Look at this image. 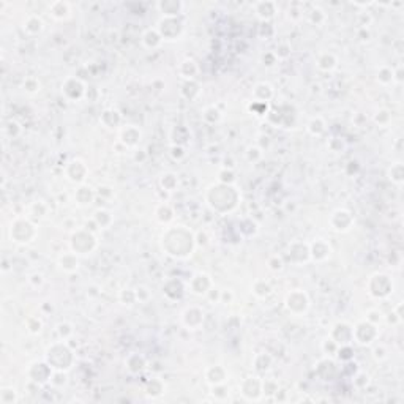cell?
Segmentation results:
<instances>
[{"mask_svg": "<svg viewBox=\"0 0 404 404\" xmlns=\"http://www.w3.org/2000/svg\"><path fill=\"white\" fill-rule=\"evenodd\" d=\"M373 354H374V359H376V360H384V359H387V349H385V347H384L382 344L376 346V347H374V351H373Z\"/></svg>", "mask_w": 404, "mask_h": 404, "instance_id": "46", "label": "cell"}, {"mask_svg": "<svg viewBox=\"0 0 404 404\" xmlns=\"http://www.w3.org/2000/svg\"><path fill=\"white\" fill-rule=\"evenodd\" d=\"M43 328V322L38 318H29L27 319V330L32 335H38Z\"/></svg>", "mask_w": 404, "mask_h": 404, "instance_id": "39", "label": "cell"}, {"mask_svg": "<svg viewBox=\"0 0 404 404\" xmlns=\"http://www.w3.org/2000/svg\"><path fill=\"white\" fill-rule=\"evenodd\" d=\"M308 131L313 136H322L325 133V122L322 117H313L308 123Z\"/></svg>", "mask_w": 404, "mask_h": 404, "instance_id": "31", "label": "cell"}, {"mask_svg": "<svg viewBox=\"0 0 404 404\" xmlns=\"http://www.w3.org/2000/svg\"><path fill=\"white\" fill-rule=\"evenodd\" d=\"M157 30L163 40H177L183 30V24L179 18H163L158 22Z\"/></svg>", "mask_w": 404, "mask_h": 404, "instance_id": "5", "label": "cell"}, {"mask_svg": "<svg viewBox=\"0 0 404 404\" xmlns=\"http://www.w3.org/2000/svg\"><path fill=\"white\" fill-rule=\"evenodd\" d=\"M160 185L164 191L172 193V191L177 190V187H179V177H177L175 174H172V172H167L164 175H161Z\"/></svg>", "mask_w": 404, "mask_h": 404, "instance_id": "28", "label": "cell"}, {"mask_svg": "<svg viewBox=\"0 0 404 404\" xmlns=\"http://www.w3.org/2000/svg\"><path fill=\"white\" fill-rule=\"evenodd\" d=\"M316 65L321 71H332L338 65V59L332 52H322L316 60Z\"/></svg>", "mask_w": 404, "mask_h": 404, "instance_id": "21", "label": "cell"}, {"mask_svg": "<svg viewBox=\"0 0 404 404\" xmlns=\"http://www.w3.org/2000/svg\"><path fill=\"white\" fill-rule=\"evenodd\" d=\"M286 308L295 314V316H300V314H305L310 308V298L306 295L305 290L302 289H294L286 295Z\"/></svg>", "mask_w": 404, "mask_h": 404, "instance_id": "3", "label": "cell"}, {"mask_svg": "<svg viewBox=\"0 0 404 404\" xmlns=\"http://www.w3.org/2000/svg\"><path fill=\"white\" fill-rule=\"evenodd\" d=\"M187 153H185V149L182 145H171V157L174 160H182Z\"/></svg>", "mask_w": 404, "mask_h": 404, "instance_id": "44", "label": "cell"}, {"mask_svg": "<svg viewBox=\"0 0 404 404\" xmlns=\"http://www.w3.org/2000/svg\"><path fill=\"white\" fill-rule=\"evenodd\" d=\"M273 54H275V57H277L278 60H284V59H287L289 55H290V46L286 41L284 43H280L277 46V49L273 51Z\"/></svg>", "mask_w": 404, "mask_h": 404, "instance_id": "37", "label": "cell"}, {"mask_svg": "<svg viewBox=\"0 0 404 404\" xmlns=\"http://www.w3.org/2000/svg\"><path fill=\"white\" fill-rule=\"evenodd\" d=\"M136 297H137V300L139 302H145V300H149V297H150V294H149V290H147V287H137L136 289Z\"/></svg>", "mask_w": 404, "mask_h": 404, "instance_id": "47", "label": "cell"}, {"mask_svg": "<svg viewBox=\"0 0 404 404\" xmlns=\"http://www.w3.org/2000/svg\"><path fill=\"white\" fill-rule=\"evenodd\" d=\"M198 73H199V67L193 59H185L179 65V75L185 81H195Z\"/></svg>", "mask_w": 404, "mask_h": 404, "instance_id": "17", "label": "cell"}, {"mask_svg": "<svg viewBox=\"0 0 404 404\" xmlns=\"http://www.w3.org/2000/svg\"><path fill=\"white\" fill-rule=\"evenodd\" d=\"M393 82H403V67L393 70Z\"/></svg>", "mask_w": 404, "mask_h": 404, "instance_id": "50", "label": "cell"}, {"mask_svg": "<svg viewBox=\"0 0 404 404\" xmlns=\"http://www.w3.org/2000/svg\"><path fill=\"white\" fill-rule=\"evenodd\" d=\"M325 19H327V14L319 6H314L313 10L308 13V21L311 24H314V26H322V24L325 22Z\"/></svg>", "mask_w": 404, "mask_h": 404, "instance_id": "32", "label": "cell"}, {"mask_svg": "<svg viewBox=\"0 0 404 404\" xmlns=\"http://www.w3.org/2000/svg\"><path fill=\"white\" fill-rule=\"evenodd\" d=\"M389 179L393 182V183H397V185H401L403 180H404V166L403 163H393L389 169Z\"/></svg>", "mask_w": 404, "mask_h": 404, "instance_id": "30", "label": "cell"}, {"mask_svg": "<svg viewBox=\"0 0 404 404\" xmlns=\"http://www.w3.org/2000/svg\"><path fill=\"white\" fill-rule=\"evenodd\" d=\"M155 216L161 224H167L174 220V212H172L171 205L166 204V202H161L155 210Z\"/></svg>", "mask_w": 404, "mask_h": 404, "instance_id": "25", "label": "cell"}, {"mask_svg": "<svg viewBox=\"0 0 404 404\" xmlns=\"http://www.w3.org/2000/svg\"><path fill=\"white\" fill-rule=\"evenodd\" d=\"M368 289H369L368 292L371 295H374L376 290L381 289V290H379V297L377 298H384L387 295H390V292L393 290V283H392V280L389 277H387V275L376 273V275H373V277H371Z\"/></svg>", "mask_w": 404, "mask_h": 404, "instance_id": "6", "label": "cell"}, {"mask_svg": "<svg viewBox=\"0 0 404 404\" xmlns=\"http://www.w3.org/2000/svg\"><path fill=\"white\" fill-rule=\"evenodd\" d=\"M374 120H376V123H379V125H387V123L390 122V112L387 111V109L377 111V114H376Z\"/></svg>", "mask_w": 404, "mask_h": 404, "instance_id": "43", "label": "cell"}, {"mask_svg": "<svg viewBox=\"0 0 404 404\" xmlns=\"http://www.w3.org/2000/svg\"><path fill=\"white\" fill-rule=\"evenodd\" d=\"M212 287H213L212 278H210L207 273H196L190 281L191 292L196 295H205Z\"/></svg>", "mask_w": 404, "mask_h": 404, "instance_id": "12", "label": "cell"}, {"mask_svg": "<svg viewBox=\"0 0 404 404\" xmlns=\"http://www.w3.org/2000/svg\"><path fill=\"white\" fill-rule=\"evenodd\" d=\"M157 8L164 18H179L185 8V3L180 0H161L157 3Z\"/></svg>", "mask_w": 404, "mask_h": 404, "instance_id": "13", "label": "cell"}, {"mask_svg": "<svg viewBox=\"0 0 404 404\" xmlns=\"http://www.w3.org/2000/svg\"><path fill=\"white\" fill-rule=\"evenodd\" d=\"M70 248L75 254H90L96 248V237L95 234L85 228L76 229L73 232L70 240Z\"/></svg>", "mask_w": 404, "mask_h": 404, "instance_id": "1", "label": "cell"}, {"mask_svg": "<svg viewBox=\"0 0 404 404\" xmlns=\"http://www.w3.org/2000/svg\"><path fill=\"white\" fill-rule=\"evenodd\" d=\"M96 195L106 199L108 196H112V195H114V191H112V188H109V187H100L98 191H96Z\"/></svg>", "mask_w": 404, "mask_h": 404, "instance_id": "49", "label": "cell"}, {"mask_svg": "<svg viewBox=\"0 0 404 404\" xmlns=\"http://www.w3.org/2000/svg\"><path fill=\"white\" fill-rule=\"evenodd\" d=\"M70 333V335H73V328H71V325L70 324H59L57 325V333L60 335V339L63 341V339H65V335L63 333Z\"/></svg>", "mask_w": 404, "mask_h": 404, "instance_id": "48", "label": "cell"}, {"mask_svg": "<svg viewBox=\"0 0 404 404\" xmlns=\"http://www.w3.org/2000/svg\"><path fill=\"white\" fill-rule=\"evenodd\" d=\"M100 122L106 128H117L120 125V122H122V116H120L119 111L106 109V111H103V114L100 117Z\"/></svg>", "mask_w": 404, "mask_h": 404, "instance_id": "22", "label": "cell"}, {"mask_svg": "<svg viewBox=\"0 0 404 404\" xmlns=\"http://www.w3.org/2000/svg\"><path fill=\"white\" fill-rule=\"evenodd\" d=\"M182 322L188 330H198L204 322V311L199 306H190L182 314Z\"/></svg>", "mask_w": 404, "mask_h": 404, "instance_id": "10", "label": "cell"}, {"mask_svg": "<svg viewBox=\"0 0 404 404\" xmlns=\"http://www.w3.org/2000/svg\"><path fill=\"white\" fill-rule=\"evenodd\" d=\"M65 172H67L68 180L75 182V183H82V182L87 179L88 169H87V166H85L84 161H81V160H71L70 163L67 164V167H65Z\"/></svg>", "mask_w": 404, "mask_h": 404, "instance_id": "8", "label": "cell"}, {"mask_svg": "<svg viewBox=\"0 0 404 404\" xmlns=\"http://www.w3.org/2000/svg\"><path fill=\"white\" fill-rule=\"evenodd\" d=\"M267 264H269V269L272 272H280V270H283V267H284V262H283L280 256H272Z\"/></svg>", "mask_w": 404, "mask_h": 404, "instance_id": "42", "label": "cell"}, {"mask_svg": "<svg viewBox=\"0 0 404 404\" xmlns=\"http://www.w3.org/2000/svg\"><path fill=\"white\" fill-rule=\"evenodd\" d=\"M29 283L34 287H40V286H43L44 278H43L41 273H34V275H30V277H29Z\"/></svg>", "mask_w": 404, "mask_h": 404, "instance_id": "45", "label": "cell"}, {"mask_svg": "<svg viewBox=\"0 0 404 404\" xmlns=\"http://www.w3.org/2000/svg\"><path fill=\"white\" fill-rule=\"evenodd\" d=\"M40 87H41V84H40V81L37 78H27L26 81H24V84H22V88L27 93H37V92H40Z\"/></svg>", "mask_w": 404, "mask_h": 404, "instance_id": "35", "label": "cell"}, {"mask_svg": "<svg viewBox=\"0 0 404 404\" xmlns=\"http://www.w3.org/2000/svg\"><path fill=\"white\" fill-rule=\"evenodd\" d=\"M253 96H254V101L269 103V100L273 96V87L270 84H265V82L257 84L253 90Z\"/></svg>", "mask_w": 404, "mask_h": 404, "instance_id": "24", "label": "cell"}, {"mask_svg": "<svg viewBox=\"0 0 404 404\" xmlns=\"http://www.w3.org/2000/svg\"><path fill=\"white\" fill-rule=\"evenodd\" d=\"M47 11L52 16L55 21H67L71 16V6L68 2H63V0H55L49 6H47Z\"/></svg>", "mask_w": 404, "mask_h": 404, "instance_id": "15", "label": "cell"}, {"mask_svg": "<svg viewBox=\"0 0 404 404\" xmlns=\"http://www.w3.org/2000/svg\"><path fill=\"white\" fill-rule=\"evenodd\" d=\"M332 254V246L324 239H316L310 245V259L314 262H322Z\"/></svg>", "mask_w": 404, "mask_h": 404, "instance_id": "9", "label": "cell"}, {"mask_svg": "<svg viewBox=\"0 0 404 404\" xmlns=\"http://www.w3.org/2000/svg\"><path fill=\"white\" fill-rule=\"evenodd\" d=\"M246 158L248 161H257V160H261L262 158V149L261 147H257V145H251V147H248L246 149Z\"/></svg>", "mask_w": 404, "mask_h": 404, "instance_id": "41", "label": "cell"}, {"mask_svg": "<svg viewBox=\"0 0 404 404\" xmlns=\"http://www.w3.org/2000/svg\"><path fill=\"white\" fill-rule=\"evenodd\" d=\"M259 357L262 362H259V359H254V368L257 371H267L272 365V359H270V355L267 354H259Z\"/></svg>", "mask_w": 404, "mask_h": 404, "instance_id": "36", "label": "cell"}, {"mask_svg": "<svg viewBox=\"0 0 404 404\" xmlns=\"http://www.w3.org/2000/svg\"><path fill=\"white\" fill-rule=\"evenodd\" d=\"M253 8L256 11V16L262 22H270L278 13V5L277 2H272V0H265V2H256L253 3Z\"/></svg>", "mask_w": 404, "mask_h": 404, "instance_id": "11", "label": "cell"}, {"mask_svg": "<svg viewBox=\"0 0 404 404\" xmlns=\"http://www.w3.org/2000/svg\"><path fill=\"white\" fill-rule=\"evenodd\" d=\"M205 377H207V382L208 384L220 385V384L226 382V379H228V373H226V369L223 366L215 365V366H210L205 371Z\"/></svg>", "mask_w": 404, "mask_h": 404, "instance_id": "18", "label": "cell"}, {"mask_svg": "<svg viewBox=\"0 0 404 404\" xmlns=\"http://www.w3.org/2000/svg\"><path fill=\"white\" fill-rule=\"evenodd\" d=\"M352 336H354V341H357L359 344L368 346L377 339L379 328L376 324H371L368 321H362L355 327H352Z\"/></svg>", "mask_w": 404, "mask_h": 404, "instance_id": "4", "label": "cell"}, {"mask_svg": "<svg viewBox=\"0 0 404 404\" xmlns=\"http://www.w3.org/2000/svg\"><path fill=\"white\" fill-rule=\"evenodd\" d=\"M232 300V292L229 290V292H223L221 290V298H220V302H223V303H228V302H231Z\"/></svg>", "mask_w": 404, "mask_h": 404, "instance_id": "51", "label": "cell"}, {"mask_svg": "<svg viewBox=\"0 0 404 404\" xmlns=\"http://www.w3.org/2000/svg\"><path fill=\"white\" fill-rule=\"evenodd\" d=\"M120 300H122L123 305H134L137 302V297H136V290L133 289H123L122 294H120Z\"/></svg>", "mask_w": 404, "mask_h": 404, "instance_id": "38", "label": "cell"}, {"mask_svg": "<svg viewBox=\"0 0 404 404\" xmlns=\"http://www.w3.org/2000/svg\"><path fill=\"white\" fill-rule=\"evenodd\" d=\"M43 29H44V22L38 14H30L26 18V21H24V32H26L27 35H38L41 34Z\"/></svg>", "mask_w": 404, "mask_h": 404, "instance_id": "16", "label": "cell"}, {"mask_svg": "<svg viewBox=\"0 0 404 404\" xmlns=\"http://www.w3.org/2000/svg\"><path fill=\"white\" fill-rule=\"evenodd\" d=\"M377 81L381 84H384V85L393 82V68L382 67L381 70L377 71Z\"/></svg>", "mask_w": 404, "mask_h": 404, "instance_id": "34", "label": "cell"}, {"mask_svg": "<svg viewBox=\"0 0 404 404\" xmlns=\"http://www.w3.org/2000/svg\"><path fill=\"white\" fill-rule=\"evenodd\" d=\"M141 136H142V133H141V130L137 126H134V125H128V126H125V128H122V131H120V142H122L125 147L128 149V147H134V145H137L139 144V141H141Z\"/></svg>", "mask_w": 404, "mask_h": 404, "instance_id": "14", "label": "cell"}, {"mask_svg": "<svg viewBox=\"0 0 404 404\" xmlns=\"http://www.w3.org/2000/svg\"><path fill=\"white\" fill-rule=\"evenodd\" d=\"M95 196H96V193L90 187H87V185H81L75 193V199L79 205H90Z\"/></svg>", "mask_w": 404, "mask_h": 404, "instance_id": "20", "label": "cell"}, {"mask_svg": "<svg viewBox=\"0 0 404 404\" xmlns=\"http://www.w3.org/2000/svg\"><path fill=\"white\" fill-rule=\"evenodd\" d=\"M125 365L131 373H141V371L145 368V359L139 354H131V355H128V359L125 360Z\"/></svg>", "mask_w": 404, "mask_h": 404, "instance_id": "27", "label": "cell"}, {"mask_svg": "<svg viewBox=\"0 0 404 404\" xmlns=\"http://www.w3.org/2000/svg\"><path fill=\"white\" fill-rule=\"evenodd\" d=\"M59 265H60V269H62L63 272H68V273L76 272L78 267H79L78 254H75L73 251L60 254V257H59Z\"/></svg>", "mask_w": 404, "mask_h": 404, "instance_id": "19", "label": "cell"}, {"mask_svg": "<svg viewBox=\"0 0 404 404\" xmlns=\"http://www.w3.org/2000/svg\"><path fill=\"white\" fill-rule=\"evenodd\" d=\"M92 220L96 223V226H98L100 229H106L112 224V221H114V216H112L111 212H108V210L100 208V210H96V212H95Z\"/></svg>", "mask_w": 404, "mask_h": 404, "instance_id": "26", "label": "cell"}, {"mask_svg": "<svg viewBox=\"0 0 404 404\" xmlns=\"http://www.w3.org/2000/svg\"><path fill=\"white\" fill-rule=\"evenodd\" d=\"M10 236H11L13 242H16V243L27 245L37 237V228L30 220H27V218L19 216L11 223Z\"/></svg>", "mask_w": 404, "mask_h": 404, "instance_id": "2", "label": "cell"}, {"mask_svg": "<svg viewBox=\"0 0 404 404\" xmlns=\"http://www.w3.org/2000/svg\"><path fill=\"white\" fill-rule=\"evenodd\" d=\"M163 41H164V40L161 38V35L158 34L157 29L145 30L144 35H142V44L145 47H149V49H155V47H158Z\"/></svg>", "mask_w": 404, "mask_h": 404, "instance_id": "23", "label": "cell"}, {"mask_svg": "<svg viewBox=\"0 0 404 404\" xmlns=\"http://www.w3.org/2000/svg\"><path fill=\"white\" fill-rule=\"evenodd\" d=\"M202 117H204V120L207 123H216L218 120L221 119V112L218 111L215 106H208L204 109V112H202Z\"/></svg>", "mask_w": 404, "mask_h": 404, "instance_id": "33", "label": "cell"}, {"mask_svg": "<svg viewBox=\"0 0 404 404\" xmlns=\"http://www.w3.org/2000/svg\"><path fill=\"white\" fill-rule=\"evenodd\" d=\"M366 321L371 322V324L379 325V324H381V322L384 321V316H382V313L379 311V310H369V311L366 313Z\"/></svg>", "mask_w": 404, "mask_h": 404, "instance_id": "40", "label": "cell"}, {"mask_svg": "<svg viewBox=\"0 0 404 404\" xmlns=\"http://www.w3.org/2000/svg\"><path fill=\"white\" fill-rule=\"evenodd\" d=\"M253 294L259 298H267L270 294H272V286L269 281L265 280H256L254 284H253Z\"/></svg>", "mask_w": 404, "mask_h": 404, "instance_id": "29", "label": "cell"}, {"mask_svg": "<svg viewBox=\"0 0 404 404\" xmlns=\"http://www.w3.org/2000/svg\"><path fill=\"white\" fill-rule=\"evenodd\" d=\"M330 224L332 228L338 232H346L351 229V226L354 224V216L349 210L346 208H338L330 216Z\"/></svg>", "mask_w": 404, "mask_h": 404, "instance_id": "7", "label": "cell"}]
</instances>
